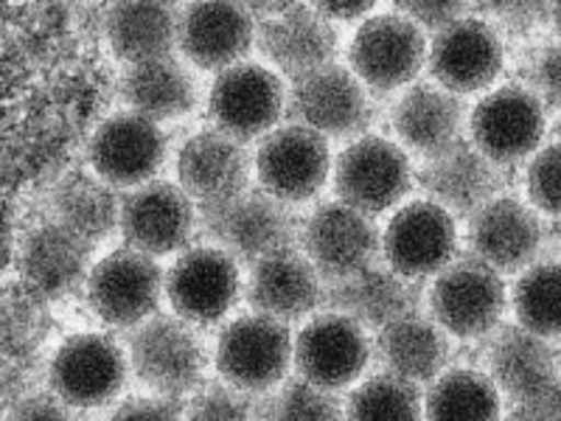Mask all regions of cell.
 I'll list each match as a JSON object with an SVG mask.
<instances>
[{
    "mask_svg": "<svg viewBox=\"0 0 561 421\" xmlns=\"http://www.w3.org/2000/svg\"><path fill=\"white\" fill-rule=\"evenodd\" d=\"M300 225L304 223L293 214V205L270 197L264 189H248L228 203L199 208L205 237L250 268L300 244Z\"/></svg>",
    "mask_w": 561,
    "mask_h": 421,
    "instance_id": "obj_1",
    "label": "cell"
},
{
    "mask_svg": "<svg viewBox=\"0 0 561 421\" xmlns=\"http://www.w3.org/2000/svg\"><path fill=\"white\" fill-rule=\"evenodd\" d=\"M430 318L447 334L478 340L500 329L508 289L503 275L474 253H460L449 268L435 275L427 295Z\"/></svg>",
    "mask_w": 561,
    "mask_h": 421,
    "instance_id": "obj_2",
    "label": "cell"
},
{
    "mask_svg": "<svg viewBox=\"0 0 561 421\" xmlns=\"http://www.w3.org/2000/svg\"><path fill=\"white\" fill-rule=\"evenodd\" d=\"M135 377L167 399L188 396L205 383V343L178 315H154L129 334Z\"/></svg>",
    "mask_w": 561,
    "mask_h": 421,
    "instance_id": "obj_3",
    "label": "cell"
},
{
    "mask_svg": "<svg viewBox=\"0 0 561 421\" xmlns=\"http://www.w3.org/2000/svg\"><path fill=\"white\" fill-rule=\"evenodd\" d=\"M469 140L500 169L517 167L542 149L548 107L528 84L489 90L469 113Z\"/></svg>",
    "mask_w": 561,
    "mask_h": 421,
    "instance_id": "obj_4",
    "label": "cell"
},
{
    "mask_svg": "<svg viewBox=\"0 0 561 421\" xmlns=\"http://www.w3.org/2000/svg\"><path fill=\"white\" fill-rule=\"evenodd\" d=\"M295 343L289 326L267 315L233 318L217 340L219 377L244 394L264 396L278 388L293 365Z\"/></svg>",
    "mask_w": 561,
    "mask_h": 421,
    "instance_id": "obj_5",
    "label": "cell"
},
{
    "mask_svg": "<svg viewBox=\"0 0 561 421\" xmlns=\"http://www.w3.org/2000/svg\"><path fill=\"white\" fill-rule=\"evenodd\" d=\"M427 34L402 12L388 9L359 23L348 45V65L368 90L393 93L415 84V77L427 65Z\"/></svg>",
    "mask_w": 561,
    "mask_h": 421,
    "instance_id": "obj_6",
    "label": "cell"
},
{
    "mask_svg": "<svg viewBox=\"0 0 561 421\" xmlns=\"http://www.w3.org/2000/svg\"><path fill=\"white\" fill-rule=\"evenodd\" d=\"M415 169L408 152L382 135H359L337 155L332 185L340 203L368 217L393 208L410 194Z\"/></svg>",
    "mask_w": 561,
    "mask_h": 421,
    "instance_id": "obj_7",
    "label": "cell"
},
{
    "mask_svg": "<svg viewBox=\"0 0 561 421\" xmlns=\"http://www.w3.org/2000/svg\"><path fill=\"white\" fill-rule=\"evenodd\" d=\"M129 374V354L110 334L79 332L54 351L45 379L73 410L104 408L122 394Z\"/></svg>",
    "mask_w": 561,
    "mask_h": 421,
    "instance_id": "obj_8",
    "label": "cell"
},
{
    "mask_svg": "<svg viewBox=\"0 0 561 421\" xmlns=\"http://www.w3.org/2000/svg\"><path fill=\"white\" fill-rule=\"evenodd\" d=\"M253 160L259 185L270 197L287 205L318 197L334 169L329 138L293 122L278 124L273 133L264 135Z\"/></svg>",
    "mask_w": 561,
    "mask_h": 421,
    "instance_id": "obj_9",
    "label": "cell"
},
{
    "mask_svg": "<svg viewBox=\"0 0 561 421\" xmlns=\"http://www.w3.org/2000/svg\"><path fill=\"white\" fill-rule=\"evenodd\" d=\"M84 289L96 318L115 329H138L158 315L167 295V275L152 255L118 248L93 264Z\"/></svg>",
    "mask_w": 561,
    "mask_h": 421,
    "instance_id": "obj_10",
    "label": "cell"
},
{
    "mask_svg": "<svg viewBox=\"0 0 561 421\" xmlns=\"http://www.w3.org/2000/svg\"><path fill=\"white\" fill-rule=\"evenodd\" d=\"M300 248L323 281H343L379 264L382 234L363 210L340 203H323L300 225Z\"/></svg>",
    "mask_w": 561,
    "mask_h": 421,
    "instance_id": "obj_11",
    "label": "cell"
},
{
    "mask_svg": "<svg viewBox=\"0 0 561 421\" xmlns=\"http://www.w3.org/2000/svg\"><path fill=\"white\" fill-rule=\"evenodd\" d=\"M250 12L255 18V43L264 57L287 77L300 79L312 70L334 62L337 54V32L332 20L318 7L307 3H255Z\"/></svg>",
    "mask_w": 561,
    "mask_h": 421,
    "instance_id": "obj_12",
    "label": "cell"
},
{
    "mask_svg": "<svg viewBox=\"0 0 561 421\" xmlns=\"http://www.w3.org/2000/svg\"><path fill=\"white\" fill-rule=\"evenodd\" d=\"M382 259L402 278L438 275L458 259V223L433 200H410L385 225Z\"/></svg>",
    "mask_w": 561,
    "mask_h": 421,
    "instance_id": "obj_13",
    "label": "cell"
},
{
    "mask_svg": "<svg viewBox=\"0 0 561 421\" xmlns=\"http://www.w3.org/2000/svg\"><path fill=\"white\" fill-rule=\"evenodd\" d=\"M242 295L239 262L217 244H194L167 273V298L174 315L192 326L219 323Z\"/></svg>",
    "mask_w": 561,
    "mask_h": 421,
    "instance_id": "obj_14",
    "label": "cell"
},
{
    "mask_svg": "<svg viewBox=\"0 0 561 421\" xmlns=\"http://www.w3.org/2000/svg\"><path fill=\"white\" fill-rule=\"evenodd\" d=\"M287 110V90L278 73L259 62H239L217 73L210 84L208 113L230 138L248 140L264 138L278 127Z\"/></svg>",
    "mask_w": 561,
    "mask_h": 421,
    "instance_id": "obj_15",
    "label": "cell"
},
{
    "mask_svg": "<svg viewBox=\"0 0 561 421\" xmlns=\"http://www.w3.org/2000/svg\"><path fill=\"white\" fill-rule=\"evenodd\" d=\"M289 118L323 138H348L374 122L370 93L351 68L332 62L293 82Z\"/></svg>",
    "mask_w": 561,
    "mask_h": 421,
    "instance_id": "obj_16",
    "label": "cell"
},
{
    "mask_svg": "<svg viewBox=\"0 0 561 421\" xmlns=\"http://www.w3.org/2000/svg\"><path fill=\"white\" fill-rule=\"evenodd\" d=\"M88 163L115 189L152 183L167 163V135L144 115L124 110L104 118L88 144Z\"/></svg>",
    "mask_w": 561,
    "mask_h": 421,
    "instance_id": "obj_17",
    "label": "cell"
},
{
    "mask_svg": "<svg viewBox=\"0 0 561 421\" xmlns=\"http://www.w3.org/2000/svg\"><path fill=\"white\" fill-rule=\"evenodd\" d=\"M503 65L505 48L500 32L480 14H469L430 39V77L455 96L483 93L503 73Z\"/></svg>",
    "mask_w": 561,
    "mask_h": 421,
    "instance_id": "obj_18",
    "label": "cell"
},
{
    "mask_svg": "<svg viewBox=\"0 0 561 421\" xmlns=\"http://www.w3.org/2000/svg\"><path fill=\"white\" fill-rule=\"evenodd\" d=\"M197 228V203L178 183L152 180L122 197L118 230L127 248L147 255H169L188 248Z\"/></svg>",
    "mask_w": 561,
    "mask_h": 421,
    "instance_id": "obj_19",
    "label": "cell"
},
{
    "mask_svg": "<svg viewBox=\"0 0 561 421\" xmlns=\"http://www.w3.org/2000/svg\"><path fill=\"white\" fill-rule=\"evenodd\" d=\"M370 357L374 345L363 326L340 312L314 315L295 338L293 363L298 377L323 390L357 383Z\"/></svg>",
    "mask_w": 561,
    "mask_h": 421,
    "instance_id": "obj_20",
    "label": "cell"
},
{
    "mask_svg": "<svg viewBox=\"0 0 561 421\" xmlns=\"http://www.w3.org/2000/svg\"><path fill=\"white\" fill-rule=\"evenodd\" d=\"M469 253L503 273H525L545 250L539 210L517 197H494L474 210L466 228Z\"/></svg>",
    "mask_w": 561,
    "mask_h": 421,
    "instance_id": "obj_21",
    "label": "cell"
},
{
    "mask_svg": "<svg viewBox=\"0 0 561 421\" xmlns=\"http://www.w3.org/2000/svg\"><path fill=\"white\" fill-rule=\"evenodd\" d=\"M90 253H93V244L70 234L54 219H43L20 237L18 253H14L18 281H23L32 293L51 304L88 284V275L93 270Z\"/></svg>",
    "mask_w": 561,
    "mask_h": 421,
    "instance_id": "obj_22",
    "label": "cell"
},
{
    "mask_svg": "<svg viewBox=\"0 0 561 421\" xmlns=\"http://www.w3.org/2000/svg\"><path fill=\"white\" fill-rule=\"evenodd\" d=\"M255 160L242 140L222 129H203L178 155V185L199 208L222 205L250 189Z\"/></svg>",
    "mask_w": 561,
    "mask_h": 421,
    "instance_id": "obj_23",
    "label": "cell"
},
{
    "mask_svg": "<svg viewBox=\"0 0 561 421\" xmlns=\"http://www.w3.org/2000/svg\"><path fill=\"white\" fill-rule=\"evenodd\" d=\"M415 183L427 200L444 205L453 217H472L494 197H500L503 169L491 163L472 140L463 138L444 152L424 158L415 169Z\"/></svg>",
    "mask_w": 561,
    "mask_h": 421,
    "instance_id": "obj_24",
    "label": "cell"
},
{
    "mask_svg": "<svg viewBox=\"0 0 561 421\" xmlns=\"http://www.w3.org/2000/svg\"><path fill=\"white\" fill-rule=\"evenodd\" d=\"M244 295L253 312L289 326L325 307V281L307 253L293 248L255 262Z\"/></svg>",
    "mask_w": 561,
    "mask_h": 421,
    "instance_id": "obj_25",
    "label": "cell"
},
{
    "mask_svg": "<svg viewBox=\"0 0 561 421\" xmlns=\"http://www.w3.org/2000/svg\"><path fill=\"white\" fill-rule=\"evenodd\" d=\"M255 43V18L242 3H188L180 12L178 48L203 70L244 62Z\"/></svg>",
    "mask_w": 561,
    "mask_h": 421,
    "instance_id": "obj_26",
    "label": "cell"
},
{
    "mask_svg": "<svg viewBox=\"0 0 561 421\" xmlns=\"http://www.w3.org/2000/svg\"><path fill=\"white\" fill-rule=\"evenodd\" d=\"M390 127L410 152L433 158L463 140L469 107L435 82H415L390 110Z\"/></svg>",
    "mask_w": 561,
    "mask_h": 421,
    "instance_id": "obj_27",
    "label": "cell"
},
{
    "mask_svg": "<svg viewBox=\"0 0 561 421\" xmlns=\"http://www.w3.org/2000/svg\"><path fill=\"white\" fill-rule=\"evenodd\" d=\"M419 281L402 278L388 264H374L363 273L325 284V307L357 320L363 329H385L393 320L419 312Z\"/></svg>",
    "mask_w": 561,
    "mask_h": 421,
    "instance_id": "obj_28",
    "label": "cell"
},
{
    "mask_svg": "<svg viewBox=\"0 0 561 421\" xmlns=\"http://www.w3.org/2000/svg\"><path fill=\"white\" fill-rule=\"evenodd\" d=\"M489 379L505 399H523L561 377V360L550 340L519 323L500 326L485 349Z\"/></svg>",
    "mask_w": 561,
    "mask_h": 421,
    "instance_id": "obj_29",
    "label": "cell"
},
{
    "mask_svg": "<svg viewBox=\"0 0 561 421\" xmlns=\"http://www.w3.org/2000/svg\"><path fill=\"white\" fill-rule=\"evenodd\" d=\"M374 357L382 374L408 383H435L449 363L447 332L433 318L410 312L379 329Z\"/></svg>",
    "mask_w": 561,
    "mask_h": 421,
    "instance_id": "obj_30",
    "label": "cell"
},
{
    "mask_svg": "<svg viewBox=\"0 0 561 421\" xmlns=\"http://www.w3.org/2000/svg\"><path fill=\"white\" fill-rule=\"evenodd\" d=\"M122 197L115 185L99 178L96 172H68L59 178L48 192V210L51 219L77 234L88 244L102 242L104 237L118 228L122 219Z\"/></svg>",
    "mask_w": 561,
    "mask_h": 421,
    "instance_id": "obj_31",
    "label": "cell"
},
{
    "mask_svg": "<svg viewBox=\"0 0 561 421\" xmlns=\"http://www.w3.org/2000/svg\"><path fill=\"white\" fill-rule=\"evenodd\" d=\"M118 96L133 113L160 124L192 113L197 104V82L180 59L167 57L127 65L118 79Z\"/></svg>",
    "mask_w": 561,
    "mask_h": 421,
    "instance_id": "obj_32",
    "label": "cell"
},
{
    "mask_svg": "<svg viewBox=\"0 0 561 421\" xmlns=\"http://www.w3.org/2000/svg\"><path fill=\"white\" fill-rule=\"evenodd\" d=\"M180 12L174 3H115L104 20L107 43L127 65L172 57L180 43Z\"/></svg>",
    "mask_w": 561,
    "mask_h": 421,
    "instance_id": "obj_33",
    "label": "cell"
},
{
    "mask_svg": "<svg viewBox=\"0 0 561 421\" xmlns=\"http://www.w3.org/2000/svg\"><path fill=\"white\" fill-rule=\"evenodd\" d=\"M424 421H503V394L489 374L444 371L424 396Z\"/></svg>",
    "mask_w": 561,
    "mask_h": 421,
    "instance_id": "obj_34",
    "label": "cell"
},
{
    "mask_svg": "<svg viewBox=\"0 0 561 421\" xmlns=\"http://www.w3.org/2000/svg\"><path fill=\"white\" fill-rule=\"evenodd\" d=\"M517 323L545 340L561 338V262H536L511 289Z\"/></svg>",
    "mask_w": 561,
    "mask_h": 421,
    "instance_id": "obj_35",
    "label": "cell"
},
{
    "mask_svg": "<svg viewBox=\"0 0 561 421\" xmlns=\"http://www.w3.org/2000/svg\"><path fill=\"white\" fill-rule=\"evenodd\" d=\"M48 300L23 284L7 281L3 287V360H32L51 334Z\"/></svg>",
    "mask_w": 561,
    "mask_h": 421,
    "instance_id": "obj_36",
    "label": "cell"
},
{
    "mask_svg": "<svg viewBox=\"0 0 561 421\" xmlns=\"http://www.w3.org/2000/svg\"><path fill=\"white\" fill-rule=\"evenodd\" d=\"M345 421H424V396L408 379L377 374L351 390Z\"/></svg>",
    "mask_w": 561,
    "mask_h": 421,
    "instance_id": "obj_37",
    "label": "cell"
},
{
    "mask_svg": "<svg viewBox=\"0 0 561 421\" xmlns=\"http://www.w3.org/2000/svg\"><path fill=\"white\" fill-rule=\"evenodd\" d=\"M262 421H345V405L334 390L295 377L262 396Z\"/></svg>",
    "mask_w": 561,
    "mask_h": 421,
    "instance_id": "obj_38",
    "label": "cell"
},
{
    "mask_svg": "<svg viewBox=\"0 0 561 421\" xmlns=\"http://www.w3.org/2000/svg\"><path fill=\"white\" fill-rule=\"evenodd\" d=\"M185 421H262V399L225 379L203 383L185 405Z\"/></svg>",
    "mask_w": 561,
    "mask_h": 421,
    "instance_id": "obj_39",
    "label": "cell"
},
{
    "mask_svg": "<svg viewBox=\"0 0 561 421\" xmlns=\"http://www.w3.org/2000/svg\"><path fill=\"white\" fill-rule=\"evenodd\" d=\"M525 192L528 203L539 214L561 219V138L542 147L530 158L525 174Z\"/></svg>",
    "mask_w": 561,
    "mask_h": 421,
    "instance_id": "obj_40",
    "label": "cell"
},
{
    "mask_svg": "<svg viewBox=\"0 0 561 421\" xmlns=\"http://www.w3.org/2000/svg\"><path fill=\"white\" fill-rule=\"evenodd\" d=\"M550 9L553 3H478L474 14L508 34H528L542 23H550Z\"/></svg>",
    "mask_w": 561,
    "mask_h": 421,
    "instance_id": "obj_41",
    "label": "cell"
},
{
    "mask_svg": "<svg viewBox=\"0 0 561 421\" xmlns=\"http://www.w3.org/2000/svg\"><path fill=\"white\" fill-rule=\"evenodd\" d=\"M396 12L410 18L421 32H444L458 20L474 14L472 3H458V0H427V3H396Z\"/></svg>",
    "mask_w": 561,
    "mask_h": 421,
    "instance_id": "obj_42",
    "label": "cell"
},
{
    "mask_svg": "<svg viewBox=\"0 0 561 421\" xmlns=\"http://www.w3.org/2000/svg\"><path fill=\"white\" fill-rule=\"evenodd\" d=\"M505 421H561V377L523 399H505Z\"/></svg>",
    "mask_w": 561,
    "mask_h": 421,
    "instance_id": "obj_43",
    "label": "cell"
},
{
    "mask_svg": "<svg viewBox=\"0 0 561 421\" xmlns=\"http://www.w3.org/2000/svg\"><path fill=\"white\" fill-rule=\"evenodd\" d=\"M528 88L548 110L561 113V43L539 52L528 70Z\"/></svg>",
    "mask_w": 561,
    "mask_h": 421,
    "instance_id": "obj_44",
    "label": "cell"
},
{
    "mask_svg": "<svg viewBox=\"0 0 561 421\" xmlns=\"http://www.w3.org/2000/svg\"><path fill=\"white\" fill-rule=\"evenodd\" d=\"M7 421H79L73 408L51 390H37L7 410Z\"/></svg>",
    "mask_w": 561,
    "mask_h": 421,
    "instance_id": "obj_45",
    "label": "cell"
},
{
    "mask_svg": "<svg viewBox=\"0 0 561 421\" xmlns=\"http://www.w3.org/2000/svg\"><path fill=\"white\" fill-rule=\"evenodd\" d=\"M110 421H185L174 399L167 396H135L115 408Z\"/></svg>",
    "mask_w": 561,
    "mask_h": 421,
    "instance_id": "obj_46",
    "label": "cell"
},
{
    "mask_svg": "<svg viewBox=\"0 0 561 421\" xmlns=\"http://www.w3.org/2000/svg\"><path fill=\"white\" fill-rule=\"evenodd\" d=\"M39 379V363L37 357L32 360H3V399H7V410L23 402L26 396L37 394L34 383Z\"/></svg>",
    "mask_w": 561,
    "mask_h": 421,
    "instance_id": "obj_47",
    "label": "cell"
},
{
    "mask_svg": "<svg viewBox=\"0 0 561 421\" xmlns=\"http://www.w3.org/2000/svg\"><path fill=\"white\" fill-rule=\"evenodd\" d=\"M320 12L329 20H343V23H357V20H368L374 12V3H318Z\"/></svg>",
    "mask_w": 561,
    "mask_h": 421,
    "instance_id": "obj_48",
    "label": "cell"
},
{
    "mask_svg": "<svg viewBox=\"0 0 561 421\" xmlns=\"http://www.w3.org/2000/svg\"><path fill=\"white\" fill-rule=\"evenodd\" d=\"M550 23H553L556 37H559L561 43V3H553V9H550Z\"/></svg>",
    "mask_w": 561,
    "mask_h": 421,
    "instance_id": "obj_49",
    "label": "cell"
},
{
    "mask_svg": "<svg viewBox=\"0 0 561 421\" xmlns=\"http://www.w3.org/2000/svg\"><path fill=\"white\" fill-rule=\"evenodd\" d=\"M559 133H561V122H559ZM559 138H561V135H559Z\"/></svg>",
    "mask_w": 561,
    "mask_h": 421,
    "instance_id": "obj_50",
    "label": "cell"
}]
</instances>
